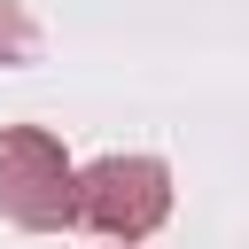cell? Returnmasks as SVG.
Returning <instances> with one entry per match:
<instances>
[{
	"label": "cell",
	"mask_w": 249,
	"mask_h": 249,
	"mask_svg": "<svg viewBox=\"0 0 249 249\" xmlns=\"http://www.w3.org/2000/svg\"><path fill=\"white\" fill-rule=\"evenodd\" d=\"M0 218H16L31 233L78 226V171H70L54 132H39V124L0 132Z\"/></svg>",
	"instance_id": "cell-1"
},
{
	"label": "cell",
	"mask_w": 249,
	"mask_h": 249,
	"mask_svg": "<svg viewBox=\"0 0 249 249\" xmlns=\"http://www.w3.org/2000/svg\"><path fill=\"white\" fill-rule=\"evenodd\" d=\"M163 218H171V171L156 156H101L93 171H78V226L109 241H148Z\"/></svg>",
	"instance_id": "cell-2"
},
{
	"label": "cell",
	"mask_w": 249,
	"mask_h": 249,
	"mask_svg": "<svg viewBox=\"0 0 249 249\" xmlns=\"http://www.w3.org/2000/svg\"><path fill=\"white\" fill-rule=\"evenodd\" d=\"M124 249H132V241H124Z\"/></svg>",
	"instance_id": "cell-4"
},
{
	"label": "cell",
	"mask_w": 249,
	"mask_h": 249,
	"mask_svg": "<svg viewBox=\"0 0 249 249\" xmlns=\"http://www.w3.org/2000/svg\"><path fill=\"white\" fill-rule=\"evenodd\" d=\"M8 62H31V16L16 0H0V70Z\"/></svg>",
	"instance_id": "cell-3"
}]
</instances>
